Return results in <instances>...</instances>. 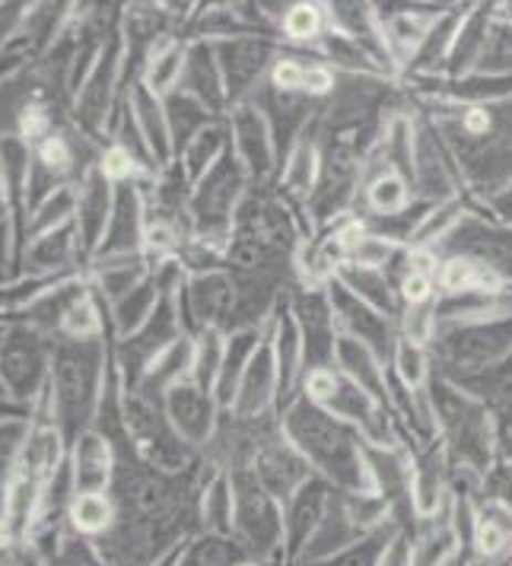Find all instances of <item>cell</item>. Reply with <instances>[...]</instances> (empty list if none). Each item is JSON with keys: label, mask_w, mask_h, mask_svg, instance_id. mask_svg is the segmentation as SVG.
<instances>
[{"label": "cell", "mask_w": 512, "mask_h": 566, "mask_svg": "<svg viewBox=\"0 0 512 566\" xmlns=\"http://www.w3.org/2000/svg\"><path fill=\"white\" fill-rule=\"evenodd\" d=\"M42 159H45V166H52V169H64L71 159H67V147H64V140H49L45 147H42Z\"/></svg>", "instance_id": "cell-28"}, {"label": "cell", "mask_w": 512, "mask_h": 566, "mask_svg": "<svg viewBox=\"0 0 512 566\" xmlns=\"http://www.w3.org/2000/svg\"><path fill=\"white\" fill-rule=\"evenodd\" d=\"M236 525L258 554L274 551L283 538V513H278V500L261 488L255 471L236 478Z\"/></svg>", "instance_id": "cell-6"}, {"label": "cell", "mask_w": 512, "mask_h": 566, "mask_svg": "<svg viewBox=\"0 0 512 566\" xmlns=\"http://www.w3.org/2000/svg\"><path fill=\"white\" fill-rule=\"evenodd\" d=\"M417 201L414 195V181L401 172H391V169H383V172H369L363 176V188H359V207L354 210L357 217H395L401 210H408L410 205Z\"/></svg>", "instance_id": "cell-11"}, {"label": "cell", "mask_w": 512, "mask_h": 566, "mask_svg": "<svg viewBox=\"0 0 512 566\" xmlns=\"http://www.w3.org/2000/svg\"><path fill=\"white\" fill-rule=\"evenodd\" d=\"M278 401H281V373H278L271 332L264 328V337L239 379V391L230 411H236V417H258L271 411Z\"/></svg>", "instance_id": "cell-7"}, {"label": "cell", "mask_w": 512, "mask_h": 566, "mask_svg": "<svg viewBox=\"0 0 512 566\" xmlns=\"http://www.w3.org/2000/svg\"><path fill=\"white\" fill-rule=\"evenodd\" d=\"M490 376H493L497 382H503V386H512V350L506 354V360L500 363V366H497V369H493Z\"/></svg>", "instance_id": "cell-29"}, {"label": "cell", "mask_w": 512, "mask_h": 566, "mask_svg": "<svg viewBox=\"0 0 512 566\" xmlns=\"http://www.w3.org/2000/svg\"><path fill=\"white\" fill-rule=\"evenodd\" d=\"M281 430L325 481L344 490H373L366 439L354 423L341 420L300 391L283 405Z\"/></svg>", "instance_id": "cell-1"}, {"label": "cell", "mask_w": 512, "mask_h": 566, "mask_svg": "<svg viewBox=\"0 0 512 566\" xmlns=\"http://www.w3.org/2000/svg\"><path fill=\"white\" fill-rule=\"evenodd\" d=\"M103 172H105V179H112V181H125V179H130V172H134V159H130L128 150H122V147H115L112 154L105 156Z\"/></svg>", "instance_id": "cell-27"}, {"label": "cell", "mask_w": 512, "mask_h": 566, "mask_svg": "<svg viewBox=\"0 0 512 566\" xmlns=\"http://www.w3.org/2000/svg\"><path fill=\"white\" fill-rule=\"evenodd\" d=\"M227 154V137L217 128L201 130L191 144H188V154H185V169H188V179H201L207 169Z\"/></svg>", "instance_id": "cell-20"}, {"label": "cell", "mask_w": 512, "mask_h": 566, "mask_svg": "<svg viewBox=\"0 0 512 566\" xmlns=\"http://www.w3.org/2000/svg\"><path fill=\"white\" fill-rule=\"evenodd\" d=\"M236 156L245 166L249 179L268 185L278 179V147L264 115L255 108H242L236 115Z\"/></svg>", "instance_id": "cell-8"}, {"label": "cell", "mask_w": 512, "mask_h": 566, "mask_svg": "<svg viewBox=\"0 0 512 566\" xmlns=\"http://www.w3.org/2000/svg\"><path fill=\"white\" fill-rule=\"evenodd\" d=\"M318 172H322V150H318V144L309 134H303L281 163L274 188L281 191L290 205L306 207L309 195H312V188L318 181Z\"/></svg>", "instance_id": "cell-12"}, {"label": "cell", "mask_w": 512, "mask_h": 566, "mask_svg": "<svg viewBox=\"0 0 512 566\" xmlns=\"http://www.w3.org/2000/svg\"><path fill=\"white\" fill-rule=\"evenodd\" d=\"M391 373L410 388H420L430 382L433 376V357H430V347L424 344H414L408 337L398 335V344H395V354H391Z\"/></svg>", "instance_id": "cell-16"}, {"label": "cell", "mask_w": 512, "mask_h": 566, "mask_svg": "<svg viewBox=\"0 0 512 566\" xmlns=\"http://www.w3.org/2000/svg\"><path fill=\"white\" fill-rule=\"evenodd\" d=\"M64 325H67V332H71V335H77V337L93 335V332H96V325H100V322H96V310L83 300V303H77L74 310L67 312V322H64Z\"/></svg>", "instance_id": "cell-25"}, {"label": "cell", "mask_w": 512, "mask_h": 566, "mask_svg": "<svg viewBox=\"0 0 512 566\" xmlns=\"http://www.w3.org/2000/svg\"><path fill=\"white\" fill-rule=\"evenodd\" d=\"M166 408L179 423L181 433H188V439H205L220 405L210 388H201L195 379H185L179 386L166 388Z\"/></svg>", "instance_id": "cell-13"}, {"label": "cell", "mask_w": 512, "mask_h": 566, "mask_svg": "<svg viewBox=\"0 0 512 566\" xmlns=\"http://www.w3.org/2000/svg\"><path fill=\"white\" fill-rule=\"evenodd\" d=\"M328 506V484L318 478H309L303 488L296 490L286 500L283 510V551L286 557H296L300 551H306L309 538L315 535V528L322 525Z\"/></svg>", "instance_id": "cell-9"}, {"label": "cell", "mask_w": 512, "mask_h": 566, "mask_svg": "<svg viewBox=\"0 0 512 566\" xmlns=\"http://www.w3.org/2000/svg\"><path fill=\"white\" fill-rule=\"evenodd\" d=\"M436 296L424 300V303H408L398 312V335L408 337L414 344L430 347V340L436 337Z\"/></svg>", "instance_id": "cell-19"}, {"label": "cell", "mask_w": 512, "mask_h": 566, "mask_svg": "<svg viewBox=\"0 0 512 566\" xmlns=\"http://www.w3.org/2000/svg\"><path fill=\"white\" fill-rule=\"evenodd\" d=\"M481 210H484L487 217H493L497 223L512 227V181L503 185V188H497V191H490L487 198H481Z\"/></svg>", "instance_id": "cell-23"}, {"label": "cell", "mask_w": 512, "mask_h": 566, "mask_svg": "<svg viewBox=\"0 0 512 566\" xmlns=\"http://www.w3.org/2000/svg\"><path fill=\"white\" fill-rule=\"evenodd\" d=\"M283 35L293 39V42H309V39H318L325 32V13L315 0H300L293 3L281 20Z\"/></svg>", "instance_id": "cell-18"}, {"label": "cell", "mask_w": 512, "mask_h": 566, "mask_svg": "<svg viewBox=\"0 0 512 566\" xmlns=\"http://www.w3.org/2000/svg\"><path fill=\"white\" fill-rule=\"evenodd\" d=\"M334 366L354 379L359 388H366L379 405L388 401V363L369 350L366 344H359L357 337L337 335V344H334Z\"/></svg>", "instance_id": "cell-10"}, {"label": "cell", "mask_w": 512, "mask_h": 566, "mask_svg": "<svg viewBox=\"0 0 512 566\" xmlns=\"http://www.w3.org/2000/svg\"><path fill=\"white\" fill-rule=\"evenodd\" d=\"M306 67L309 64L296 61V57H283V61L274 64V71H271V86H274L278 93H303Z\"/></svg>", "instance_id": "cell-22"}, {"label": "cell", "mask_w": 512, "mask_h": 566, "mask_svg": "<svg viewBox=\"0 0 512 566\" xmlns=\"http://www.w3.org/2000/svg\"><path fill=\"white\" fill-rule=\"evenodd\" d=\"M325 290H328V300H332L337 332L347 337H357L359 344H366L385 363H391L395 344H398V322L376 310V306H369L366 300H359L341 277H332L325 283Z\"/></svg>", "instance_id": "cell-4"}, {"label": "cell", "mask_w": 512, "mask_h": 566, "mask_svg": "<svg viewBox=\"0 0 512 566\" xmlns=\"http://www.w3.org/2000/svg\"><path fill=\"white\" fill-rule=\"evenodd\" d=\"M290 310H293L296 322H300V332H303L306 369L334 366V344H337L341 332L334 325L328 290L325 286H293L290 290Z\"/></svg>", "instance_id": "cell-5"}, {"label": "cell", "mask_w": 512, "mask_h": 566, "mask_svg": "<svg viewBox=\"0 0 512 566\" xmlns=\"http://www.w3.org/2000/svg\"><path fill=\"white\" fill-rule=\"evenodd\" d=\"M108 518H112V510H108L105 496H100L96 490L80 493V500L74 503V522L83 532H100L108 525Z\"/></svg>", "instance_id": "cell-21"}, {"label": "cell", "mask_w": 512, "mask_h": 566, "mask_svg": "<svg viewBox=\"0 0 512 566\" xmlns=\"http://www.w3.org/2000/svg\"><path fill=\"white\" fill-rule=\"evenodd\" d=\"M337 277L347 283L359 300H366L369 306H376L385 315H391L398 322V312H401V300H398V290L388 277V271H376V268H357V264H344L337 271Z\"/></svg>", "instance_id": "cell-15"}, {"label": "cell", "mask_w": 512, "mask_h": 566, "mask_svg": "<svg viewBox=\"0 0 512 566\" xmlns=\"http://www.w3.org/2000/svg\"><path fill=\"white\" fill-rule=\"evenodd\" d=\"M376 566H414V551H410L408 535L395 532V535L388 538V544L383 547V554H379V564Z\"/></svg>", "instance_id": "cell-24"}, {"label": "cell", "mask_w": 512, "mask_h": 566, "mask_svg": "<svg viewBox=\"0 0 512 566\" xmlns=\"http://www.w3.org/2000/svg\"><path fill=\"white\" fill-rule=\"evenodd\" d=\"M264 328H239L227 335V347H223V363H220V376H217V386H213V398L220 408H232L236 401V391H239V379L245 373V366L252 360V354L258 350Z\"/></svg>", "instance_id": "cell-14"}, {"label": "cell", "mask_w": 512, "mask_h": 566, "mask_svg": "<svg viewBox=\"0 0 512 566\" xmlns=\"http://www.w3.org/2000/svg\"><path fill=\"white\" fill-rule=\"evenodd\" d=\"M436 252L474 258L506 286H512V227L497 223L481 207L468 210L459 220V227L436 245Z\"/></svg>", "instance_id": "cell-3"}, {"label": "cell", "mask_w": 512, "mask_h": 566, "mask_svg": "<svg viewBox=\"0 0 512 566\" xmlns=\"http://www.w3.org/2000/svg\"><path fill=\"white\" fill-rule=\"evenodd\" d=\"M474 547L484 560H493L500 557L506 547L512 544V522L506 510H493V513H484L478 522H474Z\"/></svg>", "instance_id": "cell-17"}, {"label": "cell", "mask_w": 512, "mask_h": 566, "mask_svg": "<svg viewBox=\"0 0 512 566\" xmlns=\"http://www.w3.org/2000/svg\"><path fill=\"white\" fill-rule=\"evenodd\" d=\"M334 90V74L325 64H309L306 80H303V93L309 96H325Z\"/></svg>", "instance_id": "cell-26"}, {"label": "cell", "mask_w": 512, "mask_h": 566, "mask_svg": "<svg viewBox=\"0 0 512 566\" xmlns=\"http://www.w3.org/2000/svg\"><path fill=\"white\" fill-rule=\"evenodd\" d=\"M512 350V312L474 322L439 325L430 340L433 369L446 379H471L493 373Z\"/></svg>", "instance_id": "cell-2"}]
</instances>
